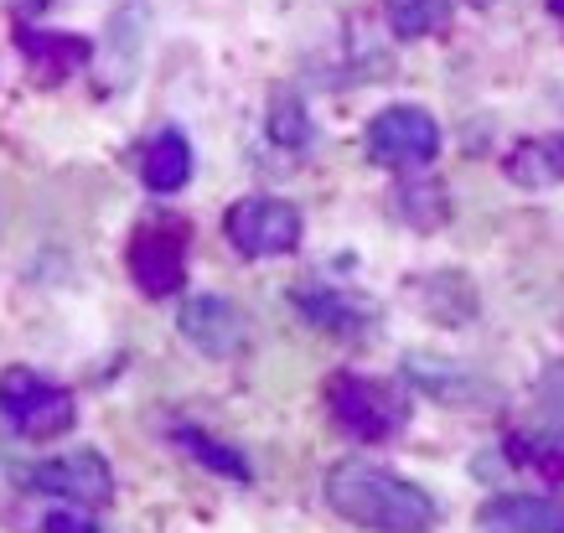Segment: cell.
I'll return each instance as SVG.
<instances>
[{
	"label": "cell",
	"mask_w": 564,
	"mask_h": 533,
	"mask_svg": "<svg viewBox=\"0 0 564 533\" xmlns=\"http://www.w3.org/2000/svg\"><path fill=\"white\" fill-rule=\"evenodd\" d=\"M176 440L197 456V461L207 466V471H223V477H234V482H249V461H243L234 446H223V440H213V435H203V431H192V425H182L176 431Z\"/></svg>",
	"instance_id": "obj_18"
},
{
	"label": "cell",
	"mask_w": 564,
	"mask_h": 533,
	"mask_svg": "<svg viewBox=\"0 0 564 533\" xmlns=\"http://www.w3.org/2000/svg\"><path fill=\"white\" fill-rule=\"evenodd\" d=\"M477 529L481 533H564V502L560 498L502 492V498L481 502Z\"/></svg>",
	"instance_id": "obj_11"
},
{
	"label": "cell",
	"mask_w": 564,
	"mask_h": 533,
	"mask_svg": "<svg viewBox=\"0 0 564 533\" xmlns=\"http://www.w3.org/2000/svg\"><path fill=\"white\" fill-rule=\"evenodd\" d=\"M270 135L280 140V145H306V109H301V99L295 94H280V99L270 104Z\"/></svg>",
	"instance_id": "obj_19"
},
{
	"label": "cell",
	"mask_w": 564,
	"mask_h": 533,
	"mask_svg": "<svg viewBox=\"0 0 564 533\" xmlns=\"http://www.w3.org/2000/svg\"><path fill=\"white\" fill-rule=\"evenodd\" d=\"M326 502L332 513L368 533H430L435 529V498L399 471L373 461H337L326 471Z\"/></svg>",
	"instance_id": "obj_1"
},
{
	"label": "cell",
	"mask_w": 564,
	"mask_h": 533,
	"mask_svg": "<svg viewBox=\"0 0 564 533\" xmlns=\"http://www.w3.org/2000/svg\"><path fill=\"white\" fill-rule=\"evenodd\" d=\"M399 218L420 233L451 224V192L435 182V176H420V182H404L399 187Z\"/></svg>",
	"instance_id": "obj_14"
},
{
	"label": "cell",
	"mask_w": 564,
	"mask_h": 533,
	"mask_svg": "<svg viewBox=\"0 0 564 533\" xmlns=\"http://www.w3.org/2000/svg\"><path fill=\"white\" fill-rule=\"evenodd\" d=\"M326 410L337 420V431L368 446H383L410 425V394L389 379L368 373H332L326 379Z\"/></svg>",
	"instance_id": "obj_2"
},
{
	"label": "cell",
	"mask_w": 564,
	"mask_h": 533,
	"mask_svg": "<svg viewBox=\"0 0 564 533\" xmlns=\"http://www.w3.org/2000/svg\"><path fill=\"white\" fill-rule=\"evenodd\" d=\"M140 182L151 192H182L192 182V145L182 130H161V135L140 151Z\"/></svg>",
	"instance_id": "obj_13"
},
{
	"label": "cell",
	"mask_w": 564,
	"mask_h": 533,
	"mask_svg": "<svg viewBox=\"0 0 564 533\" xmlns=\"http://www.w3.org/2000/svg\"><path fill=\"white\" fill-rule=\"evenodd\" d=\"M124 264H130V280H135L140 295L151 301H166L187 285V233L182 224H145L130 233V249H124Z\"/></svg>",
	"instance_id": "obj_6"
},
{
	"label": "cell",
	"mask_w": 564,
	"mask_h": 533,
	"mask_svg": "<svg viewBox=\"0 0 564 533\" xmlns=\"http://www.w3.org/2000/svg\"><path fill=\"white\" fill-rule=\"evenodd\" d=\"M42 529H47V533H94V529L84 523V518H73V513H52L47 523H42Z\"/></svg>",
	"instance_id": "obj_20"
},
{
	"label": "cell",
	"mask_w": 564,
	"mask_h": 533,
	"mask_svg": "<svg viewBox=\"0 0 564 533\" xmlns=\"http://www.w3.org/2000/svg\"><path fill=\"white\" fill-rule=\"evenodd\" d=\"M368 161L373 166H389V172H414V166H430L441 155V124L430 109L420 104H389L368 120Z\"/></svg>",
	"instance_id": "obj_4"
},
{
	"label": "cell",
	"mask_w": 564,
	"mask_h": 533,
	"mask_svg": "<svg viewBox=\"0 0 564 533\" xmlns=\"http://www.w3.org/2000/svg\"><path fill=\"white\" fill-rule=\"evenodd\" d=\"M36 492L68 502V508H104L115 498V471L99 450H68V456H52L26 477Z\"/></svg>",
	"instance_id": "obj_7"
},
{
	"label": "cell",
	"mask_w": 564,
	"mask_h": 533,
	"mask_svg": "<svg viewBox=\"0 0 564 533\" xmlns=\"http://www.w3.org/2000/svg\"><path fill=\"white\" fill-rule=\"evenodd\" d=\"M383 17H389L393 36H430L445 32L456 17V0H383Z\"/></svg>",
	"instance_id": "obj_15"
},
{
	"label": "cell",
	"mask_w": 564,
	"mask_h": 533,
	"mask_svg": "<svg viewBox=\"0 0 564 533\" xmlns=\"http://www.w3.org/2000/svg\"><path fill=\"white\" fill-rule=\"evenodd\" d=\"M17 47H21L26 68H32V78L42 88H57L63 78L84 73L88 57H94V47H88L84 36H73V32H32V26H21L17 32Z\"/></svg>",
	"instance_id": "obj_10"
},
{
	"label": "cell",
	"mask_w": 564,
	"mask_h": 533,
	"mask_svg": "<svg viewBox=\"0 0 564 533\" xmlns=\"http://www.w3.org/2000/svg\"><path fill=\"white\" fill-rule=\"evenodd\" d=\"M176 327L207 358H234V352L249 347V316L223 295H192L182 316H176Z\"/></svg>",
	"instance_id": "obj_9"
},
{
	"label": "cell",
	"mask_w": 564,
	"mask_h": 533,
	"mask_svg": "<svg viewBox=\"0 0 564 533\" xmlns=\"http://www.w3.org/2000/svg\"><path fill=\"white\" fill-rule=\"evenodd\" d=\"M549 17H554V21L564 26V0H549Z\"/></svg>",
	"instance_id": "obj_21"
},
{
	"label": "cell",
	"mask_w": 564,
	"mask_h": 533,
	"mask_svg": "<svg viewBox=\"0 0 564 533\" xmlns=\"http://www.w3.org/2000/svg\"><path fill=\"white\" fill-rule=\"evenodd\" d=\"M513 466H529L549 482H564V435H508Z\"/></svg>",
	"instance_id": "obj_17"
},
{
	"label": "cell",
	"mask_w": 564,
	"mask_h": 533,
	"mask_svg": "<svg viewBox=\"0 0 564 533\" xmlns=\"http://www.w3.org/2000/svg\"><path fill=\"white\" fill-rule=\"evenodd\" d=\"M295 311L306 316L311 327H322L326 337H343V342H352V337H368V331L378 327V306L368 301V295L358 291H343V285H322V280H301L291 291Z\"/></svg>",
	"instance_id": "obj_8"
},
{
	"label": "cell",
	"mask_w": 564,
	"mask_h": 533,
	"mask_svg": "<svg viewBox=\"0 0 564 533\" xmlns=\"http://www.w3.org/2000/svg\"><path fill=\"white\" fill-rule=\"evenodd\" d=\"M404 373H410V383H420V389H425V394H435V399H462V389H471V383H477L462 362L425 358V352H414V358L404 362Z\"/></svg>",
	"instance_id": "obj_16"
},
{
	"label": "cell",
	"mask_w": 564,
	"mask_h": 533,
	"mask_svg": "<svg viewBox=\"0 0 564 533\" xmlns=\"http://www.w3.org/2000/svg\"><path fill=\"white\" fill-rule=\"evenodd\" d=\"M0 420L11 425L26 440H57V435L73 431L78 420V404L63 383L42 379L36 368H6L0 373Z\"/></svg>",
	"instance_id": "obj_3"
},
{
	"label": "cell",
	"mask_w": 564,
	"mask_h": 533,
	"mask_svg": "<svg viewBox=\"0 0 564 533\" xmlns=\"http://www.w3.org/2000/svg\"><path fill=\"white\" fill-rule=\"evenodd\" d=\"M502 176L523 192H549L564 182V135H533L518 140L513 151L502 155Z\"/></svg>",
	"instance_id": "obj_12"
},
{
	"label": "cell",
	"mask_w": 564,
	"mask_h": 533,
	"mask_svg": "<svg viewBox=\"0 0 564 533\" xmlns=\"http://www.w3.org/2000/svg\"><path fill=\"white\" fill-rule=\"evenodd\" d=\"M301 207L285 197H239L223 218V233L243 259H280L301 243Z\"/></svg>",
	"instance_id": "obj_5"
}]
</instances>
